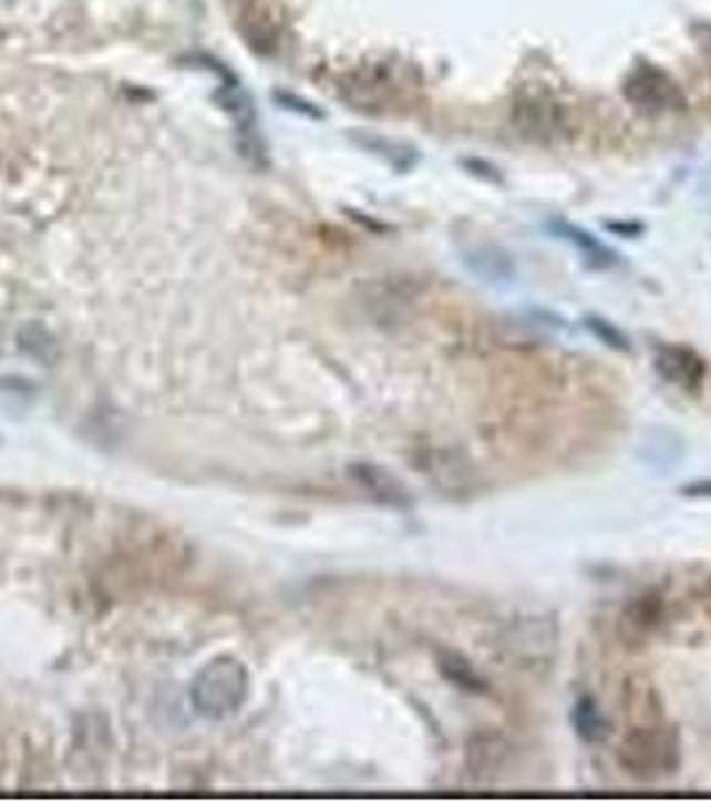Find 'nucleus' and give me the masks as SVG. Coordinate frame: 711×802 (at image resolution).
Wrapping results in <instances>:
<instances>
[{
	"label": "nucleus",
	"mask_w": 711,
	"mask_h": 802,
	"mask_svg": "<svg viewBox=\"0 0 711 802\" xmlns=\"http://www.w3.org/2000/svg\"><path fill=\"white\" fill-rule=\"evenodd\" d=\"M436 666L447 682L455 685V688L465 690V693H474V696L487 693V682H484V679L480 677V671H476L474 666H471L468 658H463L461 652L439 650Z\"/></svg>",
	"instance_id": "8"
},
{
	"label": "nucleus",
	"mask_w": 711,
	"mask_h": 802,
	"mask_svg": "<svg viewBox=\"0 0 711 802\" xmlns=\"http://www.w3.org/2000/svg\"><path fill=\"white\" fill-rule=\"evenodd\" d=\"M586 327L591 329L594 338L602 340L605 346H610V348H612V351H618V353H629V351H631V342H629V338H626V335L620 332L618 327H612L610 321H607V319H599V316H588V319H586Z\"/></svg>",
	"instance_id": "10"
},
{
	"label": "nucleus",
	"mask_w": 711,
	"mask_h": 802,
	"mask_svg": "<svg viewBox=\"0 0 711 802\" xmlns=\"http://www.w3.org/2000/svg\"><path fill=\"white\" fill-rule=\"evenodd\" d=\"M618 762L635 779L650 781L680 765V741L674 730L666 728L663 717L639 720L620 743Z\"/></svg>",
	"instance_id": "2"
},
{
	"label": "nucleus",
	"mask_w": 711,
	"mask_h": 802,
	"mask_svg": "<svg viewBox=\"0 0 711 802\" xmlns=\"http://www.w3.org/2000/svg\"><path fill=\"white\" fill-rule=\"evenodd\" d=\"M348 474H351L353 482L359 484L372 501H378L380 506L399 508V511H406L412 506L410 490H406L391 471L380 469V465L374 463H353L351 469H348Z\"/></svg>",
	"instance_id": "6"
},
{
	"label": "nucleus",
	"mask_w": 711,
	"mask_h": 802,
	"mask_svg": "<svg viewBox=\"0 0 711 802\" xmlns=\"http://www.w3.org/2000/svg\"><path fill=\"white\" fill-rule=\"evenodd\" d=\"M663 599L658 594H642L620 616V637L626 642H645L663 620Z\"/></svg>",
	"instance_id": "7"
},
{
	"label": "nucleus",
	"mask_w": 711,
	"mask_h": 802,
	"mask_svg": "<svg viewBox=\"0 0 711 802\" xmlns=\"http://www.w3.org/2000/svg\"><path fill=\"white\" fill-rule=\"evenodd\" d=\"M573 726L580 741L599 743L607 739V720L591 696H584L573 709Z\"/></svg>",
	"instance_id": "9"
},
{
	"label": "nucleus",
	"mask_w": 711,
	"mask_h": 802,
	"mask_svg": "<svg viewBox=\"0 0 711 802\" xmlns=\"http://www.w3.org/2000/svg\"><path fill=\"white\" fill-rule=\"evenodd\" d=\"M682 493H684V495H693V497H698V495H703V497H711V482H709V479H701V482L684 484V487H682Z\"/></svg>",
	"instance_id": "11"
},
{
	"label": "nucleus",
	"mask_w": 711,
	"mask_h": 802,
	"mask_svg": "<svg viewBox=\"0 0 711 802\" xmlns=\"http://www.w3.org/2000/svg\"><path fill=\"white\" fill-rule=\"evenodd\" d=\"M233 14L251 51L270 56L281 49L284 14L279 0H233Z\"/></svg>",
	"instance_id": "4"
},
{
	"label": "nucleus",
	"mask_w": 711,
	"mask_h": 802,
	"mask_svg": "<svg viewBox=\"0 0 711 802\" xmlns=\"http://www.w3.org/2000/svg\"><path fill=\"white\" fill-rule=\"evenodd\" d=\"M410 92L412 81H406L404 70L388 62L361 64L340 81L342 100L364 113H383V110L399 105Z\"/></svg>",
	"instance_id": "3"
},
{
	"label": "nucleus",
	"mask_w": 711,
	"mask_h": 802,
	"mask_svg": "<svg viewBox=\"0 0 711 802\" xmlns=\"http://www.w3.org/2000/svg\"><path fill=\"white\" fill-rule=\"evenodd\" d=\"M652 367L661 374V380L680 388L684 393H701L709 378V364L693 348L680 346V342H663L656 348Z\"/></svg>",
	"instance_id": "5"
},
{
	"label": "nucleus",
	"mask_w": 711,
	"mask_h": 802,
	"mask_svg": "<svg viewBox=\"0 0 711 802\" xmlns=\"http://www.w3.org/2000/svg\"><path fill=\"white\" fill-rule=\"evenodd\" d=\"M249 698V671L238 658L217 656L190 682V703L209 722L238 714Z\"/></svg>",
	"instance_id": "1"
}]
</instances>
